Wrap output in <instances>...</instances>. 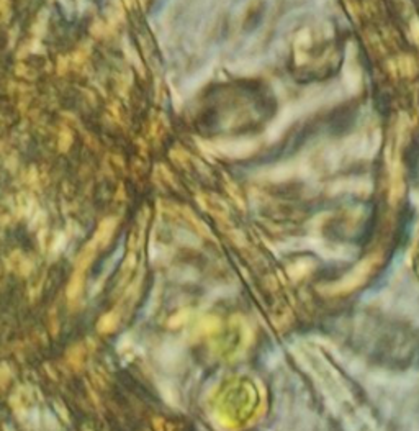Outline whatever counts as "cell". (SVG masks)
Returning <instances> with one entry per match:
<instances>
[{
  "mask_svg": "<svg viewBox=\"0 0 419 431\" xmlns=\"http://www.w3.org/2000/svg\"><path fill=\"white\" fill-rule=\"evenodd\" d=\"M82 287H83V270L75 269L72 279H71V282H69V286H67V297L69 298L77 297L80 294Z\"/></svg>",
  "mask_w": 419,
  "mask_h": 431,
  "instance_id": "6da1fadb",
  "label": "cell"
},
{
  "mask_svg": "<svg viewBox=\"0 0 419 431\" xmlns=\"http://www.w3.org/2000/svg\"><path fill=\"white\" fill-rule=\"evenodd\" d=\"M116 323H118V317L115 314H107L99 320L97 328H99L100 333H110V331L115 330Z\"/></svg>",
  "mask_w": 419,
  "mask_h": 431,
  "instance_id": "7a4b0ae2",
  "label": "cell"
},
{
  "mask_svg": "<svg viewBox=\"0 0 419 431\" xmlns=\"http://www.w3.org/2000/svg\"><path fill=\"white\" fill-rule=\"evenodd\" d=\"M111 230H113V225H111V220L103 221L102 226H100V230L97 231V241H100V243H107V241H108V238L111 236Z\"/></svg>",
  "mask_w": 419,
  "mask_h": 431,
  "instance_id": "3957f363",
  "label": "cell"
}]
</instances>
